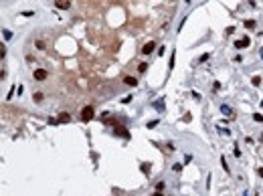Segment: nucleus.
Here are the masks:
<instances>
[{
    "label": "nucleus",
    "mask_w": 263,
    "mask_h": 196,
    "mask_svg": "<svg viewBox=\"0 0 263 196\" xmlns=\"http://www.w3.org/2000/svg\"><path fill=\"white\" fill-rule=\"evenodd\" d=\"M93 115H95V111H93V107H91V105L83 107V111H81V119H83V121H91Z\"/></svg>",
    "instance_id": "nucleus-1"
},
{
    "label": "nucleus",
    "mask_w": 263,
    "mask_h": 196,
    "mask_svg": "<svg viewBox=\"0 0 263 196\" xmlns=\"http://www.w3.org/2000/svg\"><path fill=\"white\" fill-rule=\"evenodd\" d=\"M154 49H156V42H154V40H148V42L142 47V55H152Z\"/></svg>",
    "instance_id": "nucleus-2"
},
{
    "label": "nucleus",
    "mask_w": 263,
    "mask_h": 196,
    "mask_svg": "<svg viewBox=\"0 0 263 196\" xmlns=\"http://www.w3.org/2000/svg\"><path fill=\"white\" fill-rule=\"evenodd\" d=\"M249 42H251L249 37H243V39L235 40V47H237V49H245V47H249Z\"/></svg>",
    "instance_id": "nucleus-3"
},
{
    "label": "nucleus",
    "mask_w": 263,
    "mask_h": 196,
    "mask_svg": "<svg viewBox=\"0 0 263 196\" xmlns=\"http://www.w3.org/2000/svg\"><path fill=\"white\" fill-rule=\"evenodd\" d=\"M115 136H120V138H130V131H128L126 127H122V125H115Z\"/></svg>",
    "instance_id": "nucleus-4"
},
{
    "label": "nucleus",
    "mask_w": 263,
    "mask_h": 196,
    "mask_svg": "<svg viewBox=\"0 0 263 196\" xmlns=\"http://www.w3.org/2000/svg\"><path fill=\"white\" fill-rule=\"evenodd\" d=\"M55 6H57V8H61V10H67V8L71 6V2H69V0H57V2H55Z\"/></svg>",
    "instance_id": "nucleus-5"
},
{
    "label": "nucleus",
    "mask_w": 263,
    "mask_h": 196,
    "mask_svg": "<svg viewBox=\"0 0 263 196\" xmlns=\"http://www.w3.org/2000/svg\"><path fill=\"white\" fill-rule=\"evenodd\" d=\"M35 79H37V81H45V79H47V71H45V69H37V71H35Z\"/></svg>",
    "instance_id": "nucleus-6"
},
{
    "label": "nucleus",
    "mask_w": 263,
    "mask_h": 196,
    "mask_svg": "<svg viewBox=\"0 0 263 196\" xmlns=\"http://www.w3.org/2000/svg\"><path fill=\"white\" fill-rule=\"evenodd\" d=\"M152 105H154V109H158L160 113L164 111V99H162V97H160V99H156V101H154Z\"/></svg>",
    "instance_id": "nucleus-7"
},
{
    "label": "nucleus",
    "mask_w": 263,
    "mask_h": 196,
    "mask_svg": "<svg viewBox=\"0 0 263 196\" xmlns=\"http://www.w3.org/2000/svg\"><path fill=\"white\" fill-rule=\"evenodd\" d=\"M67 121H71V115H69V113H65V111L59 113V123H67Z\"/></svg>",
    "instance_id": "nucleus-8"
},
{
    "label": "nucleus",
    "mask_w": 263,
    "mask_h": 196,
    "mask_svg": "<svg viewBox=\"0 0 263 196\" xmlns=\"http://www.w3.org/2000/svg\"><path fill=\"white\" fill-rule=\"evenodd\" d=\"M124 83H126V85H130V87H136V85H138L136 77H124Z\"/></svg>",
    "instance_id": "nucleus-9"
},
{
    "label": "nucleus",
    "mask_w": 263,
    "mask_h": 196,
    "mask_svg": "<svg viewBox=\"0 0 263 196\" xmlns=\"http://www.w3.org/2000/svg\"><path fill=\"white\" fill-rule=\"evenodd\" d=\"M221 113H225V115H233V109H231L229 105H221Z\"/></svg>",
    "instance_id": "nucleus-10"
},
{
    "label": "nucleus",
    "mask_w": 263,
    "mask_h": 196,
    "mask_svg": "<svg viewBox=\"0 0 263 196\" xmlns=\"http://www.w3.org/2000/svg\"><path fill=\"white\" fill-rule=\"evenodd\" d=\"M2 37H4V40H10V39H12V33L4 28V31H2Z\"/></svg>",
    "instance_id": "nucleus-11"
},
{
    "label": "nucleus",
    "mask_w": 263,
    "mask_h": 196,
    "mask_svg": "<svg viewBox=\"0 0 263 196\" xmlns=\"http://www.w3.org/2000/svg\"><path fill=\"white\" fill-rule=\"evenodd\" d=\"M245 28H255V20H245Z\"/></svg>",
    "instance_id": "nucleus-12"
},
{
    "label": "nucleus",
    "mask_w": 263,
    "mask_h": 196,
    "mask_svg": "<svg viewBox=\"0 0 263 196\" xmlns=\"http://www.w3.org/2000/svg\"><path fill=\"white\" fill-rule=\"evenodd\" d=\"M221 166H223V170H225L227 174L231 172V170H229V166H227V162H225V158H223V156H221Z\"/></svg>",
    "instance_id": "nucleus-13"
},
{
    "label": "nucleus",
    "mask_w": 263,
    "mask_h": 196,
    "mask_svg": "<svg viewBox=\"0 0 263 196\" xmlns=\"http://www.w3.org/2000/svg\"><path fill=\"white\" fill-rule=\"evenodd\" d=\"M138 71H140V73H146V71H148V65H146V63H140Z\"/></svg>",
    "instance_id": "nucleus-14"
},
{
    "label": "nucleus",
    "mask_w": 263,
    "mask_h": 196,
    "mask_svg": "<svg viewBox=\"0 0 263 196\" xmlns=\"http://www.w3.org/2000/svg\"><path fill=\"white\" fill-rule=\"evenodd\" d=\"M158 123H160V119H152V121H148V127L152 129V127H156Z\"/></svg>",
    "instance_id": "nucleus-15"
},
{
    "label": "nucleus",
    "mask_w": 263,
    "mask_h": 196,
    "mask_svg": "<svg viewBox=\"0 0 263 196\" xmlns=\"http://www.w3.org/2000/svg\"><path fill=\"white\" fill-rule=\"evenodd\" d=\"M142 170H144V174H150V164L144 162V164H142Z\"/></svg>",
    "instance_id": "nucleus-16"
},
{
    "label": "nucleus",
    "mask_w": 263,
    "mask_h": 196,
    "mask_svg": "<svg viewBox=\"0 0 263 196\" xmlns=\"http://www.w3.org/2000/svg\"><path fill=\"white\" fill-rule=\"evenodd\" d=\"M217 129H219V133H223V136H229V133H231V131H229V129H225V127H217Z\"/></svg>",
    "instance_id": "nucleus-17"
},
{
    "label": "nucleus",
    "mask_w": 263,
    "mask_h": 196,
    "mask_svg": "<svg viewBox=\"0 0 263 196\" xmlns=\"http://www.w3.org/2000/svg\"><path fill=\"white\" fill-rule=\"evenodd\" d=\"M253 119H255L257 123H261V121H263V115H261V113H255V115H253Z\"/></svg>",
    "instance_id": "nucleus-18"
},
{
    "label": "nucleus",
    "mask_w": 263,
    "mask_h": 196,
    "mask_svg": "<svg viewBox=\"0 0 263 196\" xmlns=\"http://www.w3.org/2000/svg\"><path fill=\"white\" fill-rule=\"evenodd\" d=\"M35 101H37V103L43 101V93H35Z\"/></svg>",
    "instance_id": "nucleus-19"
},
{
    "label": "nucleus",
    "mask_w": 263,
    "mask_h": 196,
    "mask_svg": "<svg viewBox=\"0 0 263 196\" xmlns=\"http://www.w3.org/2000/svg\"><path fill=\"white\" fill-rule=\"evenodd\" d=\"M233 156H235V158H239V156H241V150H239L237 146H235V150H233Z\"/></svg>",
    "instance_id": "nucleus-20"
},
{
    "label": "nucleus",
    "mask_w": 263,
    "mask_h": 196,
    "mask_svg": "<svg viewBox=\"0 0 263 196\" xmlns=\"http://www.w3.org/2000/svg\"><path fill=\"white\" fill-rule=\"evenodd\" d=\"M259 83H261V77H259V75H255V77H253V85H259Z\"/></svg>",
    "instance_id": "nucleus-21"
},
{
    "label": "nucleus",
    "mask_w": 263,
    "mask_h": 196,
    "mask_svg": "<svg viewBox=\"0 0 263 196\" xmlns=\"http://www.w3.org/2000/svg\"><path fill=\"white\" fill-rule=\"evenodd\" d=\"M49 123H51V125H57V123H59V119H55V117H49Z\"/></svg>",
    "instance_id": "nucleus-22"
},
{
    "label": "nucleus",
    "mask_w": 263,
    "mask_h": 196,
    "mask_svg": "<svg viewBox=\"0 0 263 196\" xmlns=\"http://www.w3.org/2000/svg\"><path fill=\"white\" fill-rule=\"evenodd\" d=\"M172 168H174V172H180V170H182V164H174Z\"/></svg>",
    "instance_id": "nucleus-23"
},
{
    "label": "nucleus",
    "mask_w": 263,
    "mask_h": 196,
    "mask_svg": "<svg viewBox=\"0 0 263 196\" xmlns=\"http://www.w3.org/2000/svg\"><path fill=\"white\" fill-rule=\"evenodd\" d=\"M168 65H170V69H174V53H172V57H170V63H168Z\"/></svg>",
    "instance_id": "nucleus-24"
},
{
    "label": "nucleus",
    "mask_w": 263,
    "mask_h": 196,
    "mask_svg": "<svg viewBox=\"0 0 263 196\" xmlns=\"http://www.w3.org/2000/svg\"><path fill=\"white\" fill-rule=\"evenodd\" d=\"M37 49H45V42H43V40H37Z\"/></svg>",
    "instance_id": "nucleus-25"
},
{
    "label": "nucleus",
    "mask_w": 263,
    "mask_h": 196,
    "mask_svg": "<svg viewBox=\"0 0 263 196\" xmlns=\"http://www.w3.org/2000/svg\"><path fill=\"white\" fill-rule=\"evenodd\" d=\"M132 101V95H126V97H124V101H122V103H130Z\"/></svg>",
    "instance_id": "nucleus-26"
},
{
    "label": "nucleus",
    "mask_w": 263,
    "mask_h": 196,
    "mask_svg": "<svg viewBox=\"0 0 263 196\" xmlns=\"http://www.w3.org/2000/svg\"><path fill=\"white\" fill-rule=\"evenodd\" d=\"M182 119H184V121H190V119H192V115H190V113H184V117H182Z\"/></svg>",
    "instance_id": "nucleus-27"
},
{
    "label": "nucleus",
    "mask_w": 263,
    "mask_h": 196,
    "mask_svg": "<svg viewBox=\"0 0 263 196\" xmlns=\"http://www.w3.org/2000/svg\"><path fill=\"white\" fill-rule=\"evenodd\" d=\"M257 174H259V176L263 178V168H259V170H257Z\"/></svg>",
    "instance_id": "nucleus-28"
},
{
    "label": "nucleus",
    "mask_w": 263,
    "mask_h": 196,
    "mask_svg": "<svg viewBox=\"0 0 263 196\" xmlns=\"http://www.w3.org/2000/svg\"><path fill=\"white\" fill-rule=\"evenodd\" d=\"M259 55H261V59H263V49H261V51H259Z\"/></svg>",
    "instance_id": "nucleus-29"
},
{
    "label": "nucleus",
    "mask_w": 263,
    "mask_h": 196,
    "mask_svg": "<svg viewBox=\"0 0 263 196\" xmlns=\"http://www.w3.org/2000/svg\"><path fill=\"white\" fill-rule=\"evenodd\" d=\"M154 196H164V194H160V192H156V194H154Z\"/></svg>",
    "instance_id": "nucleus-30"
},
{
    "label": "nucleus",
    "mask_w": 263,
    "mask_h": 196,
    "mask_svg": "<svg viewBox=\"0 0 263 196\" xmlns=\"http://www.w3.org/2000/svg\"><path fill=\"white\" fill-rule=\"evenodd\" d=\"M243 196H251V194H249V192H245V194H243Z\"/></svg>",
    "instance_id": "nucleus-31"
},
{
    "label": "nucleus",
    "mask_w": 263,
    "mask_h": 196,
    "mask_svg": "<svg viewBox=\"0 0 263 196\" xmlns=\"http://www.w3.org/2000/svg\"><path fill=\"white\" fill-rule=\"evenodd\" d=\"M261 107H263V101H261Z\"/></svg>",
    "instance_id": "nucleus-32"
}]
</instances>
